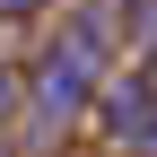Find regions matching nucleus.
I'll return each instance as SVG.
<instances>
[{"label": "nucleus", "mask_w": 157, "mask_h": 157, "mask_svg": "<svg viewBox=\"0 0 157 157\" xmlns=\"http://www.w3.org/2000/svg\"><path fill=\"white\" fill-rule=\"evenodd\" d=\"M35 9H52V0H0V17H35Z\"/></svg>", "instance_id": "obj_4"}, {"label": "nucleus", "mask_w": 157, "mask_h": 157, "mask_svg": "<svg viewBox=\"0 0 157 157\" xmlns=\"http://www.w3.org/2000/svg\"><path fill=\"white\" fill-rule=\"evenodd\" d=\"M131 148H140V157H157V113H148V131H140V140H131Z\"/></svg>", "instance_id": "obj_5"}, {"label": "nucleus", "mask_w": 157, "mask_h": 157, "mask_svg": "<svg viewBox=\"0 0 157 157\" xmlns=\"http://www.w3.org/2000/svg\"><path fill=\"white\" fill-rule=\"evenodd\" d=\"M17 96H26V78H17L9 61H0V122H9V113H17Z\"/></svg>", "instance_id": "obj_3"}, {"label": "nucleus", "mask_w": 157, "mask_h": 157, "mask_svg": "<svg viewBox=\"0 0 157 157\" xmlns=\"http://www.w3.org/2000/svg\"><path fill=\"white\" fill-rule=\"evenodd\" d=\"M87 105H96V122H105L113 140H140V131H148V113H157V87H148V78H122V87L87 96Z\"/></svg>", "instance_id": "obj_2"}, {"label": "nucleus", "mask_w": 157, "mask_h": 157, "mask_svg": "<svg viewBox=\"0 0 157 157\" xmlns=\"http://www.w3.org/2000/svg\"><path fill=\"white\" fill-rule=\"evenodd\" d=\"M105 52H113V9H70V26L52 35L44 52H35V70H26V96H17V105L35 113V131H70L78 113H87V96L105 87Z\"/></svg>", "instance_id": "obj_1"}, {"label": "nucleus", "mask_w": 157, "mask_h": 157, "mask_svg": "<svg viewBox=\"0 0 157 157\" xmlns=\"http://www.w3.org/2000/svg\"><path fill=\"white\" fill-rule=\"evenodd\" d=\"M140 78H148V87H157V61H148V70H140Z\"/></svg>", "instance_id": "obj_6"}]
</instances>
